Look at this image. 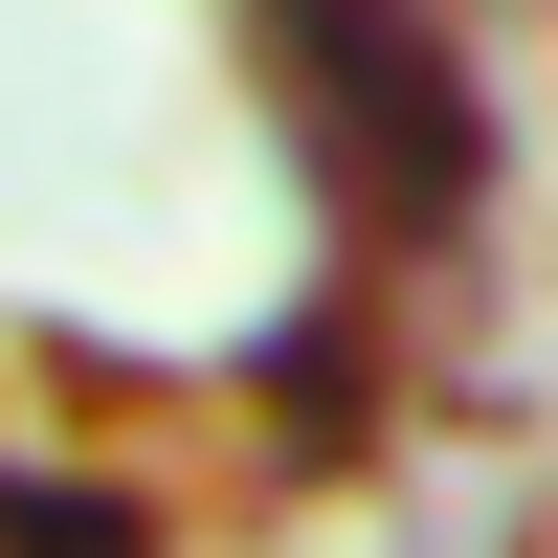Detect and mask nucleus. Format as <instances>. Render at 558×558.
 <instances>
[{
  "mask_svg": "<svg viewBox=\"0 0 558 558\" xmlns=\"http://www.w3.org/2000/svg\"><path fill=\"white\" fill-rule=\"evenodd\" d=\"M0 558H134V492H0Z\"/></svg>",
  "mask_w": 558,
  "mask_h": 558,
  "instance_id": "nucleus-1",
  "label": "nucleus"
}]
</instances>
